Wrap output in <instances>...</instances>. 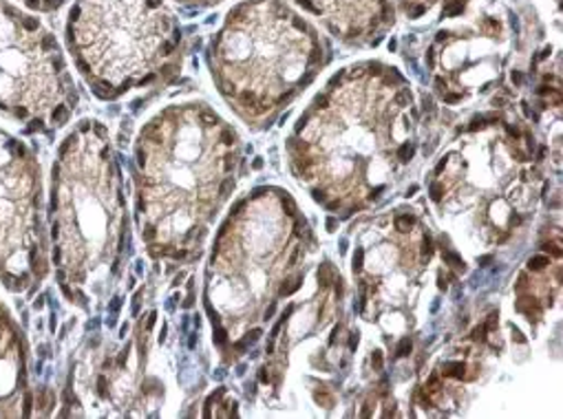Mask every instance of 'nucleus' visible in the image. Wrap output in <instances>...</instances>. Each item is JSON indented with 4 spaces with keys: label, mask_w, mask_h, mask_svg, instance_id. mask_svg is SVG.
Here are the masks:
<instances>
[{
    "label": "nucleus",
    "mask_w": 563,
    "mask_h": 419,
    "mask_svg": "<svg viewBox=\"0 0 563 419\" xmlns=\"http://www.w3.org/2000/svg\"><path fill=\"white\" fill-rule=\"evenodd\" d=\"M383 190H385V188H383V186H378V188H376V190H372V195H369V199H378V197H380V192H383Z\"/></svg>",
    "instance_id": "obj_44"
},
{
    "label": "nucleus",
    "mask_w": 563,
    "mask_h": 419,
    "mask_svg": "<svg viewBox=\"0 0 563 419\" xmlns=\"http://www.w3.org/2000/svg\"><path fill=\"white\" fill-rule=\"evenodd\" d=\"M274 313H276V302H269V305L265 307V311H263V320H269Z\"/></svg>",
    "instance_id": "obj_30"
},
{
    "label": "nucleus",
    "mask_w": 563,
    "mask_h": 419,
    "mask_svg": "<svg viewBox=\"0 0 563 419\" xmlns=\"http://www.w3.org/2000/svg\"><path fill=\"white\" fill-rule=\"evenodd\" d=\"M512 82L519 87L521 82H523V78H521V74H517V71H512Z\"/></svg>",
    "instance_id": "obj_42"
},
{
    "label": "nucleus",
    "mask_w": 563,
    "mask_h": 419,
    "mask_svg": "<svg viewBox=\"0 0 563 419\" xmlns=\"http://www.w3.org/2000/svg\"><path fill=\"white\" fill-rule=\"evenodd\" d=\"M252 166H254L256 170H261V168H263V162H261V159H254V164H252Z\"/></svg>",
    "instance_id": "obj_53"
},
{
    "label": "nucleus",
    "mask_w": 563,
    "mask_h": 419,
    "mask_svg": "<svg viewBox=\"0 0 563 419\" xmlns=\"http://www.w3.org/2000/svg\"><path fill=\"white\" fill-rule=\"evenodd\" d=\"M334 283H336V285H334V287H336V296H343V280L339 278V280H334Z\"/></svg>",
    "instance_id": "obj_46"
},
{
    "label": "nucleus",
    "mask_w": 563,
    "mask_h": 419,
    "mask_svg": "<svg viewBox=\"0 0 563 419\" xmlns=\"http://www.w3.org/2000/svg\"><path fill=\"white\" fill-rule=\"evenodd\" d=\"M319 283H321V287H330V285L334 283L332 272H330V263H323V265L319 267Z\"/></svg>",
    "instance_id": "obj_13"
},
{
    "label": "nucleus",
    "mask_w": 563,
    "mask_h": 419,
    "mask_svg": "<svg viewBox=\"0 0 563 419\" xmlns=\"http://www.w3.org/2000/svg\"><path fill=\"white\" fill-rule=\"evenodd\" d=\"M431 252H433V241H431L429 236H424V241H422V254H424V256H431Z\"/></svg>",
    "instance_id": "obj_25"
},
{
    "label": "nucleus",
    "mask_w": 563,
    "mask_h": 419,
    "mask_svg": "<svg viewBox=\"0 0 563 419\" xmlns=\"http://www.w3.org/2000/svg\"><path fill=\"white\" fill-rule=\"evenodd\" d=\"M258 382H261V384H269V371H267L265 366L258 368Z\"/></svg>",
    "instance_id": "obj_31"
},
{
    "label": "nucleus",
    "mask_w": 563,
    "mask_h": 419,
    "mask_svg": "<svg viewBox=\"0 0 563 419\" xmlns=\"http://www.w3.org/2000/svg\"><path fill=\"white\" fill-rule=\"evenodd\" d=\"M325 228H328L330 232H336V228H339V221H336L334 217H330V219H328V223H325Z\"/></svg>",
    "instance_id": "obj_36"
},
{
    "label": "nucleus",
    "mask_w": 563,
    "mask_h": 419,
    "mask_svg": "<svg viewBox=\"0 0 563 419\" xmlns=\"http://www.w3.org/2000/svg\"><path fill=\"white\" fill-rule=\"evenodd\" d=\"M303 228H306V223H303V221H297V223H295V234L301 236V234H303Z\"/></svg>",
    "instance_id": "obj_38"
},
{
    "label": "nucleus",
    "mask_w": 563,
    "mask_h": 419,
    "mask_svg": "<svg viewBox=\"0 0 563 419\" xmlns=\"http://www.w3.org/2000/svg\"><path fill=\"white\" fill-rule=\"evenodd\" d=\"M330 104H332L330 96H319V98L314 100V107H317V109H323V111H325V109H330Z\"/></svg>",
    "instance_id": "obj_20"
},
{
    "label": "nucleus",
    "mask_w": 563,
    "mask_h": 419,
    "mask_svg": "<svg viewBox=\"0 0 563 419\" xmlns=\"http://www.w3.org/2000/svg\"><path fill=\"white\" fill-rule=\"evenodd\" d=\"M444 263H449V265H453V267H460V269H464V261H462V256L460 254H455V252H444Z\"/></svg>",
    "instance_id": "obj_18"
},
{
    "label": "nucleus",
    "mask_w": 563,
    "mask_h": 419,
    "mask_svg": "<svg viewBox=\"0 0 563 419\" xmlns=\"http://www.w3.org/2000/svg\"><path fill=\"white\" fill-rule=\"evenodd\" d=\"M30 415L27 344L12 313L0 305V417L19 419Z\"/></svg>",
    "instance_id": "obj_7"
},
{
    "label": "nucleus",
    "mask_w": 563,
    "mask_h": 419,
    "mask_svg": "<svg viewBox=\"0 0 563 419\" xmlns=\"http://www.w3.org/2000/svg\"><path fill=\"white\" fill-rule=\"evenodd\" d=\"M45 276L41 166L25 142L0 129V283L32 294Z\"/></svg>",
    "instance_id": "obj_6"
},
{
    "label": "nucleus",
    "mask_w": 563,
    "mask_h": 419,
    "mask_svg": "<svg viewBox=\"0 0 563 419\" xmlns=\"http://www.w3.org/2000/svg\"><path fill=\"white\" fill-rule=\"evenodd\" d=\"M299 254H301V250L297 247V250H295V254H292V258H290V267H295V265H297V258H299Z\"/></svg>",
    "instance_id": "obj_45"
},
{
    "label": "nucleus",
    "mask_w": 563,
    "mask_h": 419,
    "mask_svg": "<svg viewBox=\"0 0 563 419\" xmlns=\"http://www.w3.org/2000/svg\"><path fill=\"white\" fill-rule=\"evenodd\" d=\"M537 93H539V96H548V93H552V89H550V87H539Z\"/></svg>",
    "instance_id": "obj_48"
},
{
    "label": "nucleus",
    "mask_w": 563,
    "mask_h": 419,
    "mask_svg": "<svg viewBox=\"0 0 563 419\" xmlns=\"http://www.w3.org/2000/svg\"><path fill=\"white\" fill-rule=\"evenodd\" d=\"M413 155H416V148H413L411 144H402V146L398 148V159L405 162V164H407L409 159H413Z\"/></svg>",
    "instance_id": "obj_17"
},
{
    "label": "nucleus",
    "mask_w": 563,
    "mask_h": 419,
    "mask_svg": "<svg viewBox=\"0 0 563 419\" xmlns=\"http://www.w3.org/2000/svg\"><path fill=\"white\" fill-rule=\"evenodd\" d=\"M460 100H462L460 93H444V102H446V104H457Z\"/></svg>",
    "instance_id": "obj_29"
},
{
    "label": "nucleus",
    "mask_w": 563,
    "mask_h": 419,
    "mask_svg": "<svg viewBox=\"0 0 563 419\" xmlns=\"http://www.w3.org/2000/svg\"><path fill=\"white\" fill-rule=\"evenodd\" d=\"M76 107L78 91L56 36L0 0V115L27 133L52 135Z\"/></svg>",
    "instance_id": "obj_5"
},
{
    "label": "nucleus",
    "mask_w": 563,
    "mask_h": 419,
    "mask_svg": "<svg viewBox=\"0 0 563 419\" xmlns=\"http://www.w3.org/2000/svg\"><path fill=\"white\" fill-rule=\"evenodd\" d=\"M314 397H317V401H323V404H325V406H328V408H330V406H332V404H334V399H332V397H330V395H321V393H317V395H314Z\"/></svg>",
    "instance_id": "obj_34"
},
{
    "label": "nucleus",
    "mask_w": 563,
    "mask_h": 419,
    "mask_svg": "<svg viewBox=\"0 0 563 419\" xmlns=\"http://www.w3.org/2000/svg\"><path fill=\"white\" fill-rule=\"evenodd\" d=\"M356 346H358V333H352V335H350V349L356 351Z\"/></svg>",
    "instance_id": "obj_37"
},
{
    "label": "nucleus",
    "mask_w": 563,
    "mask_h": 419,
    "mask_svg": "<svg viewBox=\"0 0 563 419\" xmlns=\"http://www.w3.org/2000/svg\"><path fill=\"white\" fill-rule=\"evenodd\" d=\"M65 41L91 91L120 100L168 78L184 36L164 0H76Z\"/></svg>",
    "instance_id": "obj_4"
},
{
    "label": "nucleus",
    "mask_w": 563,
    "mask_h": 419,
    "mask_svg": "<svg viewBox=\"0 0 563 419\" xmlns=\"http://www.w3.org/2000/svg\"><path fill=\"white\" fill-rule=\"evenodd\" d=\"M299 8L325 21L328 30L347 41L374 36L380 27L394 23L391 0H295Z\"/></svg>",
    "instance_id": "obj_8"
},
{
    "label": "nucleus",
    "mask_w": 563,
    "mask_h": 419,
    "mask_svg": "<svg viewBox=\"0 0 563 419\" xmlns=\"http://www.w3.org/2000/svg\"><path fill=\"white\" fill-rule=\"evenodd\" d=\"M369 401H365V406H363V410H361V417H369Z\"/></svg>",
    "instance_id": "obj_47"
},
{
    "label": "nucleus",
    "mask_w": 563,
    "mask_h": 419,
    "mask_svg": "<svg viewBox=\"0 0 563 419\" xmlns=\"http://www.w3.org/2000/svg\"><path fill=\"white\" fill-rule=\"evenodd\" d=\"M312 199L317 201V203H325V199H328V195L323 192V190H312Z\"/></svg>",
    "instance_id": "obj_32"
},
{
    "label": "nucleus",
    "mask_w": 563,
    "mask_h": 419,
    "mask_svg": "<svg viewBox=\"0 0 563 419\" xmlns=\"http://www.w3.org/2000/svg\"><path fill=\"white\" fill-rule=\"evenodd\" d=\"M506 131H508V135H510V137H519V135H521V133H519L515 126H510V124L506 126Z\"/></svg>",
    "instance_id": "obj_40"
},
{
    "label": "nucleus",
    "mask_w": 563,
    "mask_h": 419,
    "mask_svg": "<svg viewBox=\"0 0 563 419\" xmlns=\"http://www.w3.org/2000/svg\"><path fill=\"white\" fill-rule=\"evenodd\" d=\"M280 206H284V212L288 214V217H295L297 214V203H295V199L286 192L284 197H280Z\"/></svg>",
    "instance_id": "obj_14"
},
{
    "label": "nucleus",
    "mask_w": 563,
    "mask_h": 419,
    "mask_svg": "<svg viewBox=\"0 0 563 419\" xmlns=\"http://www.w3.org/2000/svg\"><path fill=\"white\" fill-rule=\"evenodd\" d=\"M444 368H446V375H451L455 379H462L464 373H466V364L464 362H446Z\"/></svg>",
    "instance_id": "obj_10"
},
{
    "label": "nucleus",
    "mask_w": 563,
    "mask_h": 419,
    "mask_svg": "<svg viewBox=\"0 0 563 419\" xmlns=\"http://www.w3.org/2000/svg\"><path fill=\"white\" fill-rule=\"evenodd\" d=\"M372 364H374V368H376V371H380V368H383V353H380V351H374V355H372Z\"/></svg>",
    "instance_id": "obj_27"
},
{
    "label": "nucleus",
    "mask_w": 563,
    "mask_h": 419,
    "mask_svg": "<svg viewBox=\"0 0 563 419\" xmlns=\"http://www.w3.org/2000/svg\"><path fill=\"white\" fill-rule=\"evenodd\" d=\"M493 104H495V107H501V104H504V98H495Z\"/></svg>",
    "instance_id": "obj_54"
},
{
    "label": "nucleus",
    "mask_w": 563,
    "mask_h": 419,
    "mask_svg": "<svg viewBox=\"0 0 563 419\" xmlns=\"http://www.w3.org/2000/svg\"><path fill=\"white\" fill-rule=\"evenodd\" d=\"M482 126H484V115H477V118H473V122H471L468 131H479Z\"/></svg>",
    "instance_id": "obj_28"
},
{
    "label": "nucleus",
    "mask_w": 563,
    "mask_h": 419,
    "mask_svg": "<svg viewBox=\"0 0 563 419\" xmlns=\"http://www.w3.org/2000/svg\"><path fill=\"white\" fill-rule=\"evenodd\" d=\"M413 225H416V217H411V214H405V217L396 219V230L398 232H409Z\"/></svg>",
    "instance_id": "obj_11"
},
{
    "label": "nucleus",
    "mask_w": 563,
    "mask_h": 419,
    "mask_svg": "<svg viewBox=\"0 0 563 419\" xmlns=\"http://www.w3.org/2000/svg\"><path fill=\"white\" fill-rule=\"evenodd\" d=\"M444 168H446V157L435 166V175H442V173H444Z\"/></svg>",
    "instance_id": "obj_39"
},
{
    "label": "nucleus",
    "mask_w": 563,
    "mask_h": 419,
    "mask_svg": "<svg viewBox=\"0 0 563 419\" xmlns=\"http://www.w3.org/2000/svg\"><path fill=\"white\" fill-rule=\"evenodd\" d=\"M124 208L109 131L82 120L58 148L49 203L56 278L71 302L89 307L100 272L120 274L129 234Z\"/></svg>",
    "instance_id": "obj_2"
},
{
    "label": "nucleus",
    "mask_w": 563,
    "mask_h": 419,
    "mask_svg": "<svg viewBox=\"0 0 563 419\" xmlns=\"http://www.w3.org/2000/svg\"><path fill=\"white\" fill-rule=\"evenodd\" d=\"M323 63L317 32L280 0H243L208 47L212 80L243 118H263Z\"/></svg>",
    "instance_id": "obj_3"
},
{
    "label": "nucleus",
    "mask_w": 563,
    "mask_h": 419,
    "mask_svg": "<svg viewBox=\"0 0 563 419\" xmlns=\"http://www.w3.org/2000/svg\"><path fill=\"white\" fill-rule=\"evenodd\" d=\"M413 351V342L409 340V338H402L400 342H398V349H396V355L398 357H407L409 353Z\"/></svg>",
    "instance_id": "obj_15"
},
{
    "label": "nucleus",
    "mask_w": 563,
    "mask_h": 419,
    "mask_svg": "<svg viewBox=\"0 0 563 419\" xmlns=\"http://www.w3.org/2000/svg\"><path fill=\"white\" fill-rule=\"evenodd\" d=\"M336 208H341V201H332V203L328 206V210H336Z\"/></svg>",
    "instance_id": "obj_52"
},
{
    "label": "nucleus",
    "mask_w": 563,
    "mask_h": 419,
    "mask_svg": "<svg viewBox=\"0 0 563 419\" xmlns=\"http://www.w3.org/2000/svg\"><path fill=\"white\" fill-rule=\"evenodd\" d=\"M488 263H493V256H482L479 258V267H488Z\"/></svg>",
    "instance_id": "obj_41"
},
{
    "label": "nucleus",
    "mask_w": 563,
    "mask_h": 419,
    "mask_svg": "<svg viewBox=\"0 0 563 419\" xmlns=\"http://www.w3.org/2000/svg\"><path fill=\"white\" fill-rule=\"evenodd\" d=\"M177 3H188V5H208V3H219V0H177Z\"/></svg>",
    "instance_id": "obj_24"
},
{
    "label": "nucleus",
    "mask_w": 563,
    "mask_h": 419,
    "mask_svg": "<svg viewBox=\"0 0 563 419\" xmlns=\"http://www.w3.org/2000/svg\"><path fill=\"white\" fill-rule=\"evenodd\" d=\"M442 195H444V186H442V184H433V186H431V199H433V201H440Z\"/></svg>",
    "instance_id": "obj_22"
},
{
    "label": "nucleus",
    "mask_w": 563,
    "mask_h": 419,
    "mask_svg": "<svg viewBox=\"0 0 563 419\" xmlns=\"http://www.w3.org/2000/svg\"><path fill=\"white\" fill-rule=\"evenodd\" d=\"M19 3L32 12H41V14H52L56 10H60L67 0H19Z\"/></svg>",
    "instance_id": "obj_9"
},
{
    "label": "nucleus",
    "mask_w": 563,
    "mask_h": 419,
    "mask_svg": "<svg viewBox=\"0 0 563 419\" xmlns=\"http://www.w3.org/2000/svg\"><path fill=\"white\" fill-rule=\"evenodd\" d=\"M471 338H473V340H484V338H486V327H475V329L471 331Z\"/></svg>",
    "instance_id": "obj_26"
},
{
    "label": "nucleus",
    "mask_w": 563,
    "mask_h": 419,
    "mask_svg": "<svg viewBox=\"0 0 563 419\" xmlns=\"http://www.w3.org/2000/svg\"><path fill=\"white\" fill-rule=\"evenodd\" d=\"M236 135L203 104L170 107L148 122L135 146L137 221L155 261L186 263L201 254L236 170Z\"/></svg>",
    "instance_id": "obj_1"
},
{
    "label": "nucleus",
    "mask_w": 563,
    "mask_h": 419,
    "mask_svg": "<svg viewBox=\"0 0 563 419\" xmlns=\"http://www.w3.org/2000/svg\"><path fill=\"white\" fill-rule=\"evenodd\" d=\"M308 122H310V113L301 115V120H299V124H297V133H301V131L308 126Z\"/></svg>",
    "instance_id": "obj_33"
},
{
    "label": "nucleus",
    "mask_w": 563,
    "mask_h": 419,
    "mask_svg": "<svg viewBox=\"0 0 563 419\" xmlns=\"http://www.w3.org/2000/svg\"><path fill=\"white\" fill-rule=\"evenodd\" d=\"M265 353H267V355H272V353H274V342H267V346H265Z\"/></svg>",
    "instance_id": "obj_49"
},
{
    "label": "nucleus",
    "mask_w": 563,
    "mask_h": 419,
    "mask_svg": "<svg viewBox=\"0 0 563 419\" xmlns=\"http://www.w3.org/2000/svg\"><path fill=\"white\" fill-rule=\"evenodd\" d=\"M512 338H515L519 344H526V335H523L519 329H515V327H512Z\"/></svg>",
    "instance_id": "obj_35"
},
{
    "label": "nucleus",
    "mask_w": 563,
    "mask_h": 419,
    "mask_svg": "<svg viewBox=\"0 0 563 419\" xmlns=\"http://www.w3.org/2000/svg\"><path fill=\"white\" fill-rule=\"evenodd\" d=\"M541 250H543V252H548V254H552V256H556V258H561V254H563L554 243H543V245H541Z\"/></svg>",
    "instance_id": "obj_23"
},
{
    "label": "nucleus",
    "mask_w": 563,
    "mask_h": 419,
    "mask_svg": "<svg viewBox=\"0 0 563 419\" xmlns=\"http://www.w3.org/2000/svg\"><path fill=\"white\" fill-rule=\"evenodd\" d=\"M267 192H269V188H265V186H261V188H254V190H252V195H250V199H252V201H261V199H263Z\"/></svg>",
    "instance_id": "obj_21"
},
{
    "label": "nucleus",
    "mask_w": 563,
    "mask_h": 419,
    "mask_svg": "<svg viewBox=\"0 0 563 419\" xmlns=\"http://www.w3.org/2000/svg\"><path fill=\"white\" fill-rule=\"evenodd\" d=\"M416 192H418V186H411V188H409V190H407V197H413V195H416Z\"/></svg>",
    "instance_id": "obj_51"
},
{
    "label": "nucleus",
    "mask_w": 563,
    "mask_h": 419,
    "mask_svg": "<svg viewBox=\"0 0 563 419\" xmlns=\"http://www.w3.org/2000/svg\"><path fill=\"white\" fill-rule=\"evenodd\" d=\"M515 155H517V157H519V162H528V159H526V155H523V153H521V151H517V153H515Z\"/></svg>",
    "instance_id": "obj_55"
},
{
    "label": "nucleus",
    "mask_w": 563,
    "mask_h": 419,
    "mask_svg": "<svg viewBox=\"0 0 563 419\" xmlns=\"http://www.w3.org/2000/svg\"><path fill=\"white\" fill-rule=\"evenodd\" d=\"M363 261H365V252H363V247H358L356 250V254H354V272H361L363 269Z\"/></svg>",
    "instance_id": "obj_19"
},
{
    "label": "nucleus",
    "mask_w": 563,
    "mask_h": 419,
    "mask_svg": "<svg viewBox=\"0 0 563 419\" xmlns=\"http://www.w3.org/2000/svg\"><path fill=\"white\" fill-rule=\"evenodd\" d=\"M301 283H303V276H299V278L292 283V285H286V283H284V285H280L278 294H280V296H292V294H295V291L301 287Z\"/></svg>",
    "instance_id": "obj_16"
},
{
    "label": "nucleus",
    "mask_w": 563,
    "mask_h": 419,
    "mask_svg": "<svg viewBox=\"0 0 563 419\" xmlns=\"http://www.w3.org/2000/svg\"><path fill=\"white\" fill-rule=\"evenodd\" d=\"M543 157H545V148H543V146H541V148H539V153H537V159H539V162H541V159H543Z\"/></svg>",
    "instance_id": "obj_50"
},
{
    "label": "nucleus",
    "mask_w": 563,
    "mask_h": 419,
    "mask_svg": "<svg viewBox=\"0 0 563 419\" xmlns=\"http://www.w3.org/2000/svg\"><path fill=\"white\" fill-rule=\"evenodd\" d=\"M484 122H490V124H497V122H499V115H495V113H493V115H486V118H484Z\"/></svg>",
    "instance_id": "obj_43"
},
{
    "label": "nucleus",
    "mask_w": 563,
    "mask_h": 419,
    "mask_svg": "<svg viewBox=\"0 0 563 419\" xmlns=\"http://www.w3.org/2000/svg\"><path fill=\"white\" fill-rule=\"evenodd\" d=\"M548 265H550V258H548V256H543V254L532 256V258L528 261V267H530L532 272H541V269H545Z\"/></svg>",
    "instance_id": "obj_12"
}]
</instances>
